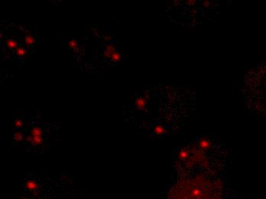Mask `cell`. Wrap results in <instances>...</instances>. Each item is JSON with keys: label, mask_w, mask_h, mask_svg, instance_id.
<instances>
[{"label": "cell", "mask_w": 266, "mask_h": 199, "mask_svg": "<svg viewBox=\"0 0 266 199\" xmlns=\"http://www.w3.org/2000/svg\"><path fill=\"white\" fill-rule=\"evenodd\" d=\"M25 188L27 191H30V192H33L35 190L38 189L39 188V184L37 180L34 179V178H29L27 180L25 181Z\"/></svg>", "instance_id": "1"}, {"label": "cell", "mask_w": 266, "mask_h": 199, "mask_svg": "<svg viewBox=\"0 0 266 199\" xmlns=\"http://www.w3.org/2000/svg\"><path fill=\"white\" fill-rule=\"evenodd\" d=\"M116 51V45L113 43H109L106 45L105 49L103 51L104 58H111V56L114 52Z\"/></svg>", "instance_id": "2"}, {"label": "cell", "mask_w": 266, "mask_h": 199, "mask_svg": "<svg viewBox=\"0 0 266 199\" xmlns=\"http://www.w3.org/2000/svg\"><path fill=\"white\" fill-rule=\"evenodd\" d=\"M28 142L32 146H39L42 145L44 142V138L40 136H34L29 135L27 137Z\"/></svg>", "instance_id": "3"}, {"label": "cell", "mask_w": 266, "mask_h": 199, "mask_svg": "<svg viewBox=\"0 0 266 199\" xmlns=\"http://www.w3.org/2000/svg\"><path fill=\"white\" fill-rule=\"evenodd\" d=\"M166 132H167V129H166L165 126H164L163 125L157 124L152 128V132L156 136L164 135V133H166Z\"/></svg>", "instance_id": "4"}, {"label": "cell", "mask_w": 266, "mask_h": 199, "mask_svg": "<svg viewBox=\"0 0 266 199\" xmlns=\"http://www.w3.org/2000/svg\"><path fill=\"white\" fill-rule=\"evenodd\" d=\"M67 46L69 48L73 50L74 52H77V51H78V50L80 49L79 43L76 38H70L67 43Z\"/></svg>", "instance_id": "5"}, {"label": "cell", "mask_w": 266, "mask_h": 199, "mask_svg": "<svg viewBox=\"0 0 266 199\" xmlns=\"http://www.w3.org/2000/svg\"><path fill=\"white\" fill-rule=\"evenodd\" d=\"M199 147L200 150H202L203 152H205L206 150H208L211 147V142L208 139H201L199 142Z\"/></svg>", "instance_id": "6"}, {"label": "cell", "mask_w": 266, "mask_h": 199, "mask_svg": "<svg viewBox=\"0 0 266 199\" xmlns=\"http://www.w3.org/2000/svg\"><path fill=\"white\" fill-rule=\"evenodd\" d=\"M4 43H5V46H6L8 48H9V49L15 50L19 46V42H18L16 40L13 39V38H6V39L5 40Z\"/></svg>", "instance_id": "7"}, {"label": "cell", "mask_w": 266, "mask_h": 199, "mask_svg": "<svg viewBox=\"0 0 266 199\" xmlns=\"http://www.w3.org/2000/svg\"><path fill=\"white\" fill-rule=\"evenodd\" d=\"M147 103H148V101L145 97H139L136 101V107L139 110H145Z\"/></svg>", "instance_id": "8"}, {"label": "cell", "mask_w": 266, "mask_h": 199, "mask_svg": "<svg viewBox=\"0 0 266 199\" xmlns=\"http://www.w3.org/2000/svg\"><path fill=\"white\" fill-rule=\"evenodd\" d=\"M30 135L34 136H40L43 137V129L40 127V126H33V127L31 129L30 131Z\"/></svg>", "instance_id": "9"}, {"label": "cell", "mask_w": 266, "mask_h": 199, "mask_svg": "<svg viewBox=\"0 0 266 199\" xmlns=\"http://www.w3.org/2000/svg\"><path fill=\"white\" fill-rule=\"evenodd\" d=\"M190 157V153L189 151H187L186 149L180 150L178 153V154H177V159L181 160V161L188 160Z\"/></svg>", "instance_id": "10"}, {"label": "cell", "mask_w": 266, "mask_h": 199, "mask_svg": "<svg viewBox=\"0 0 266 199\" xmlns=\"http://www.w3.org/2000/svg\"><path fill=\"white\" fill-rule=\"evenodd\" d=\"M15 52L16 56L18 57H24L27 54V51L26 49L25 48V47L22 46V45H19V46L15 50Z\"/></svg>", "instance_id": "11"}, {"label": "cell", "mask_w": 266, "mask_h": 199, "mask_svg": "<svg viewBox=\"0 0 266 199\" xmlns=\"http://www.w3.org/2000/svg\"><path fill=\"white\" fill-rule=\"evenodd\" d=\"M23 42H24L25 45H28V46L33 45L35 44V38L32 35H26L25 36L24 39H23Z\"/></svg>", "instance_id": "12"}, {"label": "cell", "mask_w": 266, "mask_h": 199, "mask_svg": "<svg viewBox=\"0 0 266 199\" xmlns=\"http://www.w3.org/2000/svg\"><path fill=\"white\" fill-rule=\"evenodd\" d=\"M24 134L22 131L20 130H17L13 133V139H14L15 142H22V141L24 139Z\"/></svg>", "instance_id": "13"}, {"label": "cell", "mask_w": 266, "mask_h": 199, "mask_svg": "<svg viewBox=\"0 0 266 199\" xmlns=\"http://www.w3.org/2000/svg\"><path fill=\"white\" fill-rule=\"evenodd\" d=\"M13 126L15 128L18 129H20L24 126V122L21 118H15L13 119Z\"/></svg>", "instance_id": "14"}, {"label": "cell", "mask_w": 266, "mask_h": 199, "mask_svg": "<svg viewBox=\"0 0 266 199\" xmlns=\"http://www.w3.org/2000/svg\"><path fill=\"white\" fill-rule=\"evenodd\" d=\"M111 61L113 62H119L122 60V54L120 51H116L113 54V55L111 56Z\"/></svg>", "instance_id": "15"}, {"label": "cell", "mask_w": 266, "mask_h": 199, "mask_svg": "<svg viewBox=\"0 0 266 199\" xmlns=\"http://www.w3.org/2000/svg\"><path fill=\"white\" fill-rule=\"evenodd\" d=\"M112 39H113V37H112L111 35H106V36L104 37V40H105L106 42H111Z\"/></svg>", "instance_id": "16"}, {"label": "cell", "mask_w": 266, "mask_h": 199, "mask_svg": "<svg viewBox=\"0 0 266 199\" xmlns=\"http://www.w3.org/2000/svg\"><path fill=\"white\" fill-rule=\"evenodd\" d=\"M21 199H30V198L28 197H26V196H23V197H21Z\"/></svg>", "instance_id": "17"}]
</instances>
